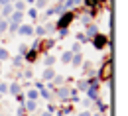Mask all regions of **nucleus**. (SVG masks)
I'll list each match as a JSON object with an SVG mask.
<instances>
[{"label": "nucleus", "instance_id": "1", "mask_svg": "<svg viewBox=\"0 0 128 116\" xmlns=\"http://www.w3.org/2000/svg\"><path fill=\"white\" fill-rule=\"evenodd\" d=\"M95 77L98 79V83H104V81L108 83V81H110V77H112V59L110 57L106 59V65H102L98 71H96Z\"/></svg>", "mask_w": 128, "mask_h": 116}, {"label": "nucleus", "instance_id": "2", "mask_svg": "<svg viewBox=\"0 0 128 116\" xmlns=\"http://www.w3.org/2000/svg\"><path fill=\"white\" fill-rule=\"evenodd\" d=\"M73 20H75V12L65 10L63 14L57 18V22H55V32H57V30H67V26L73 24Z\"/></svg>", "mask_w": 128, "mask_h": 116}, {"label": "nucleus", "instance_id": "3", "mask_svg": "<svg viewBox=\"0 0 128 116\" xmlns=\"http://www.w3.org/2000/svg\"><path fill=\"white\" fill-rule=\"evenodd\" d=\"M91 41H93V47H95L96 51H102L104 49V47H108V43H110V37H108V35H104V33H96L95 37H93V39H91Z\"/></svg>", "mask_w": 128, "mask_h": 116}, {"label": "nucleus", "instance_id": "4", "mask_svg": "<svg viewBox=\"0 0 128 116\" xmlns=\"http://www.w3.org/2000/svg\"><path fill=\"white\" fill-rule=\"evenodd\" d=\"M51 95L57 97L59 100H67V99H69V87H57V89H53Z\"/></svg>", "mask_w": 128, "mask_h": 116}, {"label": "nucleus", "instance_id": "5", "mask_svg": "<svg viewBox=\"0 0 128 116\" xmlns=\"http://www.w3.org/2000/svg\"><path fill=\"white\" fill-rule=\"evenodd\" d=\"M85 95H87V100H91V102H95V100H98V99H100L98 87H89V89L85 91Z\"/></svg>", "mask_w": 128, "mask_h": 116}, {"label": "nucleus", "instance_id": "6", "mask_svg": "<svg viewBox=\"0 0 128 116\" xmlns=\"http://www.w3.org/2000/svg\"><path fill=\"white\" fill-rule=\"evenodd\" d=\"M83 33H85V35H87V39L91 41V39L95 37L96 33H98V28H96L93 22H91V24H87V26H85V32H83Z\"/></svg>", "mask_w": 128, "mask_h": 116}, {"label": "nucleus", "instance_id": "7", "mask_svg": "<svg viewBox=\"0 0 128 116\" xmlns=\"http://www.w3.org/2000/svg\"><path fill=\"white\" fill-rule=\"evenodd\" d=\"M16 33L30 37V35H34V26H30V24H20V26H18V32H16Z\"/></svg>", "mask_w": 128, "mask_h": 116}, {"label": "nucleus", "instance_id": "8", "mask_svg": "<svg viewBox=\"0 0 128 116\" xmlns=\"http://www.w3.org/2000/svg\"><path fill=\"white\" fill-rule=\"evenodd\" d=\"M57 73H55V69L53 67H46L44 69V73H42V81L44 83H49V81H53V77H55Z\"/></svg>", "mask_w": 128, "mask_h": 116}, {"label": "nucleus", "instance_id": "9", "mask_svg": "<svg viewBox=\"0 0 128 116\" xmlns=\"http://www.w3.org/2000/svg\"><path fill=\"white\" fill-rule=\"evenodd\" d=\"M22 106H24V110H26V112H36V110H38V106H40V102H38V100H24V104H22Z\"/></svg>", "mask_w": 128, "mask_h": 116}, {"label": "nucleus", "instance_id": "10", "mask_svg": "<svg viewBox=\"0 0 128 116\" xmlns=\"http://www.w3.org/2000/svg\"><path fill=\"white\" fill-rule=\"evenodd\" d=\"M22 20H24V14H22V12H12L10 18H8V24H16V26H20Z\"/></svg>", "mask_w": 128, "mask_h": 116}, {"label": "nucleus", "instance_id": "11", "mask_svg": "<svg viewBox=\"0 0 128 116\" xmlns=\"http://www.w3.org/2000/svg\"><path fill=\"white\" fill-rule=\"evenodd\" d=\"M38 57H40V51H38V49H28V53L24 55V61H28V63H34Z\"/></svg>", "mask_w": 128, "mask_h": 116}, {"label": "nucleus", "instance_id": "12", "mask_svg": "<svg viewBox=\"0 0 128 116\" xmlns=\"http://www.w3.org/2000/svg\"><path fill=\"white\" fill-rule=\"evenodd\" d=\"M95 104H96V110H98V114H106V112H108V102H104L102 99L95 100Z\"/></svg>", "mask_w": 128, "mask_h": 116}, {"label": "nucleus", "instance_id": "13", "mask_svg": "<svg viewBox=\"0 0 128 116\" xmlns=\"http://www.w3.org/2000/svg\"><path fill=\"white\" fill-rule=\"evenodd\" d=\"M8 93H10V95H14V97L20 95V93H22V85L16 83V81H14V83H10V85H8Z\"/></svg>", "mask_w": 128, "mask_h": 116}, {"label": "nucleus", "instance_id": "14", "mask_svg": "<svg viewBox=\"0 0 128 116\" xmlns=\"http://www.w3.org/2000/svg\"><path fill=\"white\" fill-rule=\"evenodd\" d=\"M14 12V6L12 4H6V6H2V10H0V18H10V14Z\"/></svg>", "mask_w": 128, "mask_h": 116}, {"label": "nucleus", "instance_id": "15", "mask_svg": "<svg viewBox=\"0 0 128 116\" xmlns=\"http://www.w3.org/2000/svg\"><path fill=\"white\" fill-rule=\"evenodd\" d=\"M102 2H104V0H83V4H85L87 8H91V10H96Z\"/></svg>", "mask_w": 128, "mask_h": 116}, {"label": "nucleus", "instance_id": "16", "mask_svg": "<svg viewBox=\"0 0 128 116\" xmlns=\"http://www.w3.org/2000/svg\"><path fill=\"white\" fill-rule=\"evenodd\" d=\"M83 61H85V57H83L81 53H73V57H71V65H73V67L83 65Z\"/></svg>", "mask_w": 128, "mask_h": 116}, {"label": "nucleus", "instance_id": "17", "mask_svg": "<svg viewBox=\"0 0 128 116\" xmlns=\"http://www.w3.org/2000/svg\"><path fill=\"white\" fill-rule=\"evenodd\" d=\"M24 97H26V100H38L40 99V95H38L36 89H28V91L24 93Z\"/></svg>", "mask_w": 128, "mask_h": 116}, {"label": "nucleus", "instance_id": "18", "mask_svg": "<svg viewBox=\"0 0 128 116\" xmlns=\"http://www.w3.org/2000/svg\"><path fill=\"white\" fill-rule=\"evenodd\" d=\"M12 6H14V12H22V14H26V2H24V0H18V2H14Z\"/></svg>", "mask_w": 128, "mask_h": 116}, {"label": "nucleus", "instance_id": "19", "mask_svg": "<svg viewBox=\"0 0 128 116\" xmlns=\"http://www.w3.org/2000/svg\"><path fill=\"white\" fill-rule=\"evenodd\" d=\"M81 4H83V0H65V2H63L65 10H71V8H75V6H81Z\"/></svg>", "mask_w": 128, "mask_h": 116}, {"label": "nucleus", "instance_id": "20", "mask_svg": "<svg viewBox=\"0 0 128 116\" xmlns=\"http://www.w3.org/2000/svg\"><path fill=\"white\" fill-rule=\"evenodd\" d=\"M44 65H46V67H53V65H55V57L48 53V55L44 57Z\"/></svg>", "mask_w": 128, "mask_h": 116}, {"label": "nucleus", "instance_id": "21", "mask_svg": "<svg viewBox=\"0 0 128 116\" xmlns=\"http://www.w3.org/2000/svg\"><path fill=\"white\" fill-rule=\"evenodd\" d=\"M28 49H30V45H28V43H20V45H18V55H20V57H24V55L28 53Z\"/></svg>", "mask_w": 128, "mask_h": 116}, {"label": "nucleus", "instance_id": "22", "mask_svg": "<svg viewBox=\"0 0 128 116\" xmlns=\"http://www.w3.org/2000/svg\"><path fill=\"white\" fill-rule=\"evenodd\" d=\"M91 20H93V16H91V12L87 10V12L81 16V24H83V26H87V24H91Z\"/></svg>", "mask_w": 128, "mask_h": 116}, {"label": "nucleus", "instance_id": "23", "mask_svg": "<svg viewBox=\"0 0 128 116\" xmlns=\"http://www.w3.org/2000/svg\"><path fill=\"white\" fill-rule=\"evenodd\" d=\"M71 57H73V53H71V51H65L63 55H61V63L69 65V63H71Z\"/></svg>", "mask_w": 128, "mask_h": 116}, {"label": "nucleus", "instance_id": "24", "mask_svg": "<svg viewBox=\"0 0 128 116\" xmlns=\"http://www.w3.org/2000/svg\"><path fill=\"white\" fill-rule=\"evenodd\" d=\"M75 37H77V43H81V45H83V43H89V39H87V35H85L83 32L75 33Z\"/></svg>", "mask_w": 128, "mask_h": 116}, {"label": "nucleus", "instance_id": "25", "mask_svg": "<svg viewBox=\"0 0 128 116\" xmlns=\"http://www.w3.org/2000/svg\"><path fill=\"white\" fill-rule=\"evenodd\" d=\"M48 2L49 0H36L34 4H36V10H44L46 6H48Z\"/></svg>", "mask_w": 128, "mask_h": 116}, {"label": "nucleus", "instance_id": "26", "mask_svg": "<svg viewBox=\"0 0 128 116\" xmlns=\"http://www.w3.org/2000/svg\"><path fill=\"white\" fill-rule=\"evenodd\" d=\"M8 32V20L6 18H0V33Z\"/></svg>", "mask_w": 128, "mask_h": 116}, {"label": "nucleus", "instance_id": "27", "mask_svg": "<svg viewBox=\"0 0 128 116\" xmlns=\"http://www.w3.org/2000/svg\"><path fill=\"white\" fill-rule=\"evenodd\" d=\"M20 77H24V79H28V81H30V79L34 77V71H32V69H24V71L20 73Z\"/></svg>", "mask_w": 128, "mask_h": 116}, {"label": "nucleus", "instance_id": "28", "mask_svg": "<svg viewBox=\"0 0 128 116\" xmlns=\"http://www.w3.org/2000/svg\"><path fill=\"white\" fill-rule=\"evenodd\" d=\"M6 59H10V51L0 47V61H6Z\"/></svg>", "mask_w": 128, "mask_h": 116}, {"label": "nucleus", "instance_id": "29", "mask_svg": "<svg viewBox=\"0 0 128 116\" xmlns=\"http://www.w3.org/2000/svg\"><path fill=\"white\" fill-rule=\"evenodd\" d=\"M75 89H77V91H83V93H85V91H87V79H81L79 83H77V87H75Z\"/></svg>", "mask_w": 128, "mask_h": 116}, {"label": "nucleus", "instance_id": "30", "mask_svg": "<svg viewBox=\"0 0 128 116\" xmlns=\"http://www.w3.org/2000/svg\"><path fill=\"white\" fill-rule=\"evenodd\" d=\"M53 45H55V39H46V41L42 43V47H44V49H51Z\"/></svg>", "mask_w": 128, "mask_h": 116}, {"label": "nucleus", "instance_id": "31", "mask_svg": "<svg viewBox=\"0 0 128 116\" xmlns=\"http://www.w3.org/2000/svg\"><path fill=\"white\" fill-rule=\"evenodd\" d=\"M34 33L42 37V35H46V28H44V26H38V28H34Z\"/></svg>", "mask_w": 128, "mask_h": 116}, {"label": "nucleus", "instance_id": "32", "mask_svg": "<svg viewBox=\"0 0 128 116\" xmlns=\"http://www.w3.org/2000/svg\"><path fill=\"white\" fill-rule=\"evenodd\" d=\"M44 28H46V33H53V32H55V24H51V22H49V24H46Z\"/></svg>", "mask_w": 128, "mask_h": 116}, {"label": "nucleus", "instance_id": "33", "mask_svg": "<svg viewBox=\"0 0 128 116\" xmlns=\"http://www.w3.org/2000/svg\"><path fill=\"white\" fill-rule=\"evenodd\" d=\"M22 63H24V57H20V55H16L14 61H12V65H14V67H20Z\"/></svg>", "mask_w": 128, "mask_h": 116}, {"label": "nucleus", "instance_id": "34", "mask_svg": "<svg viewBox=\"0 0 128 116\" xmlns=\"http://www.w3.org/2000/svg\"><path fill=\"white\" fill-rule=\"evenodd\" d=\"M28 16L32 18V20H36V18L40 16V12H38V10H36V8H30V10H28Z\"/></svg>", "mask_w": 128, "mask_h": 116}, {"label": "nucleus", "instance_id": "35", "mask_svg": "<svg viewBox=\"0 0 128 116\" xmlns=\"http://www.w3.org/2000/svg\"><path fill=\"white\" fill-rule=\"evenodd\" d=\"M6 93H8V83L2 81V83H0V95H6Z\"/></svg>", "mask_w": 128, "mask_h": 116}, {"label": "nucleus", "instance_id": "36", "mask_svg": "<svg viewBox=\"0 0 128 116\" xmlns=\"http://www.w3.org/2000/svg\"><path fill=\"white\" fill-rule=\"evenodd\" d=\"M71 53H81V43H77V41H75V43H73V47H71Z\"/></svg>", "mask_w": 128, "mask_h": 116}, {"label": "nucleus", "instance_id": "37", "mask_svg": "<svg viewBox=\"0 0 128 116\" xmlns=\"http://www.w3.org/2000/svg\"><path fill=\"white\" fill-rule=\"evenodd\" d=\"M67 33H69V30H57V37H59V39H63Z\"/></svg>", "mask_w": 128, "mask_h": 116}, {"label": "nucleus", "instance_id": "38", "mask_svg": "<svg viewBox=\"0 0 128 116\" xmlns=\"http://www.w3.org/2000/svg\"><path fill=\"white\" fill-rule=\"evenodd\" d=\"M16 116H28V112H26V110H24V106H20V108H18V112H16Z\"/></svg>", "mask_w": 128, "mask_h": 116}, {"label": "nucleus", "instance_id": "39", "mask_svg": "<svg viewBox=\"0 0 128 116\" xmlns=\"http://www.w3.org/2000/svg\"><path fill=\"white\" fill-rule=\"evenodd\" d=\"M16 99H18V102H20V106H22V104H24V100H26V97L20 93V95H16Z\"/></svg>", "mask_w": 128, "mask_h": 116}, {"label": "nucleus", "instance_id": "40", "mask_svg": "<svg viewBox=\"0 0 128 116\" xmlns=\"http://www.w3.org/2000/svg\"><path fill=\"white\" fill-rule=\"evenodd\" d=\"M77 116H91V110H83V112H79Z\"/></svg>", "mask_w": 128, "mask_h": 116}, {"label": "nucleus", "instance_id": "41", "mask_svg": "<svg viewBox=\"0 0 128 116\" xmlns=\"http://www.w3.org/2000/svg\"><path fill=\"white\" fill-rule=\"evenodd\" d=\"M38 116H53V114H51V112H48V110H42Z\"/></svg>", "mask_w": 128, "mask_h": 116}, {"label": "nucleus", "instance_id": "42", "mask_svg": "<svg viewBox=\"0 0 128 116\" xmlns=\"http://www.w3.org/2000/svg\"><path fill=\"white\" fill-rule=\"evenodd\" d=\"M24 2H28V4H34V2H36V0H24Z\"/></svg>", "mask_w": 128, "mask_h": 116}, {"label": "nucleus", "instance_id": "43", "mask_svg": "<svg viewBox=\"0 0 128 116\" xmlns=\"http://www.w3.org/2000/svg\"><path fill=\"white\" fill-rule=\"evenodd\" d=\"M91 116H102V114H98V112H95V114H93V112H91Z\"/></svg>", "mask_w": 128, "mask_h": 116}, {"label": "nucleus", "instance_id": "44", "mask_svg": "<svg viewBox=\"0 0 128 116\" xmlns=\"http://www.w3.org/2000/svg\"><path fill=\"white\" fill-rule=\"evenodd\" d=\"M53 116H61V114H59V112H55V114H53Z\"/></svg>", "mask_w": 128, "mask_h": 116}, {"label": "nucleus", "instance_id": "45", "mask_svg": "<svg viewBox=\"0 0 128 116\" xmlns=\"http://www.w3.org/2000/svg\"><path fill=\"white\" fill-rule=\"evenodd\" d=\"M0 102H2V95H0Z\"/></svg>", "mask_w": 128, "mask_h": 116}, {"label": "nucleus", "instance_id": "46", "mask_svg": "<svg viewBox=\"0 0 128 116\" xmlns=\"http://www.w3.org/2000/svg\"><path fill=\"white\" fill-rule=\"evenodd\" d=\"M0 75H2V71H0Z\"/></svg>", "mask_w": 128, "mask_h": 116}, {"label": "nucleus", "instance_id": "47", "mask_svg": "<svg viewBox=\"0 0 128 116\" xmlns=\"http://www.w3.org/2000/svg\"><path fill=\"white\" fill-rule=\"evenodd\" d=\"M0 37H2V33H0Z\"/></svg>", "mask_w": 128, "mask_h": 116}, {"label": "nucleus", "instance_id": "48", "mask_svg": "<svg viewBox=\"0 0 128 116\" xmlns=\"http://www.w3.org/2000/svg\"><path fill=\"white\" fill-rule=\"evenodd\" d=\"M0 83H2V79H0Z\"/></svg>", "mask_w": 128, "mask_h": 116}, {"label": "nucleus", "instance_id": "49", "mask_svg": "<svg viewBox=\"0 0 128 116\" xmlns=\"http://www.w3.org/2000/svg\"><path fill=\"white\" fill-rule=\"evenodd\" d=\"M0 10H2V6H0Z\"/></svg>", "mask_w": 128, "mask_h": 116}, {"label": "nucleus", "instance_id": "50", "mask_svg": "<svg viewBox=\"0 0 128 116\" xmlns=\"http://www.w3.org/2000/svg\"><path fill=\"white\" fill-rule=\"evenodd\" d=\"M8 116H12V114H8Z\"/></svg>", "mask_w": 128, "mask_h": 116}]
</instances>
